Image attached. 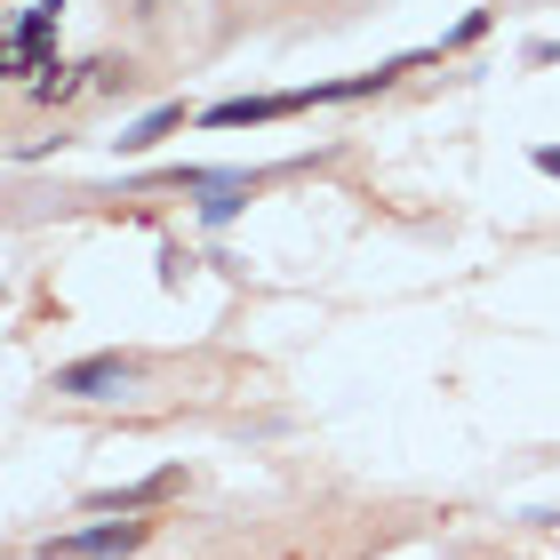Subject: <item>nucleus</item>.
Instances as JSON below:
<instances>
[{
  "instance_id": "f03ea898",
  "label": "nucleus",
  "mask_w": 560,
  "mask_h": 560,
  "mask_svg": "<svg viewBox=\"0 0 560 560\" xmlns=\"http://www.w3.org/2000/svg\"><path fill=\"white\" fill-rule=\"evenodd\" d=\"M152 537V521H96V528H72V537H48L40 560H120Z\"/></svg>"
},
{
  "instance_id": "f257e3e1",
  "label": "nucleus",
  "mask_w": 560,
  "mask_h": 560,
  "mask_svg": "<svg viewBox=\"0 0 560 560\" xmlns=\"http://www.w3.org/2000/svg\"><path fill=\"white\" fill-rule=\"evenodd\" d=\"M129 385H137L129 352H89V361H65L57 376H48V393H65V400H113V393H129Z\"/></svg>"
},
{
  "instance_id": "6e6552de",
  "label": "nucleus",
  "mask_w": 560,
  "mask_h": 560,
  "mask_svg": "<svg viewBox=\"0 0 560 560\" xmlns=\"http://www.w3.org/2000/svg\"><path fill=\"white\" fill-rule=\"evenodd\" d=\"M489 24H497V9H472V16H465V24H456V33H448L441 48H472L480 33H489Z\"/></svg>"
},
{
  "instance_id": "20e7f679",
  "label": "nucleus",
  "mask_w": 560,
  "mask_h": 560,
  "mask_svg": "<svg viewBox=\"0 0 560 560\" xmlns=\"http://www.w3.org/2000/svg\"><path fill=\"white\" fill-rule=\"evenodd\" d=\"M185 489V465H161L152 480H129V489H96L89 497V513H113V521H137V513H152L161 497H176Z\"/></svg>"
},
{
  "instance_id": "39448f33",
  "label": "nucleus",
  "mask_w": 560,
  "mask_h": 560,
  "mask_svg": "<svg viewBox=\"0 0 560 560\" xmlns=\"http://www.w3.org/2000/svg\"><path fill=\"white\" fill-rule=\"evenodd\" d=\"M81 89H96V57H89V65H65V57H48V65L33 72V105H48V113H65Z\"/></svg>"
},
{
  "instance_id": "7ed1b4c3",
  "label": "nucleus",
  "mask_w": 560,
  "mask_h": 560,
  "mask_svg": "<svg viewBox=\"0 0 560 560\" xmlns=\"http://www.w3.org/2000/svg\"><path fill=\"white\" fill-rule=\"evenodd\" d=\"M313 105V89H272V96H224V105H209L200 120L209 129H265V120H289Z\"/></svg>"
},
{
  "instance_id": "423d86ee",
  "label": "nucleus",
  "mask_w": 560,
  "mask_h": 560,
  "mask_svg": "<svg viewBox=\"0 0 560 560\" xmlns=\"http://www.w3.org/2000/svg\"><path fill=\"white\" fill-rule=\"evenodd\" d=\"M176 129H185V96H168L161 113H144L137 129H120L113 144H120V152H129V161H137V152H152V144H161V137H176Z\"/></svg>"
},
{
  "instance_id": "1a4fd4ad",
  "label": "nucleus",
  "mask_w": 560,
  "mask_h": 560,
  "mask_svg": "<svg viewBox=\"0 0 560 560\" xmlns=\"http://www.w3.org/2000/svg\"><path fill=\"white\" fill-rule=\"evenodd\" d=\"M528 168H537V176H552V185H560V144H537V152H528Z\"/></svg>"
},
{
  "instance_id": "0eeeda50",
  "label": "nucleus",
  "mask_w": 560,
  "mask_h": 560,
  "mask_svg": "<svg viewBox=\"0 0 560 560\" xmlns=\"http://www.w3.org/2000/svg\"><path fill=\"white\" fill-rule=\"evenodd\" d=\"M96 89H105V96H129V89H137V65H129V57H96Z\"/></svg>"
}]
</instances>
